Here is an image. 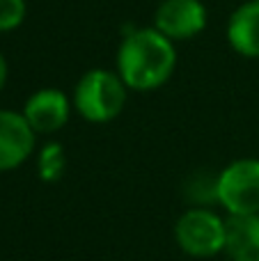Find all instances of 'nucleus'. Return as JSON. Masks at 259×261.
<instances>
[{
  "label": "nucleus",
  "mask_w": 259,
  "mask_h": 261,
  "mask_svg": "<svg viewBox=\"0 0 259 261\" xmlns=\"http://www.w3.org/2000/svg\"><path fill=\"white\" fill-rule=\"evenodd\" d=\"M177 46L151 28H126L115 58V71L131 92H154L172 78Z\"/></svg>",
  "instance_id": "obj_1"
},
{
  "label": "nucleus",
  "mask_w": 259,
  "mask_h": 261,
  "mask_svg": "<svg viewBox=\"0 0 259 261\" xmlns=\"http://www.w3.org/2000/svg\"><path fill=\"white\" fill-rule=\"evenodd\" d=\"M128 92L115 69H87L73 85V113L90 124H108L124 113Z\"/></svg>",
  "instance_id": "obj_2"
},
{
  "label": "nucleus",
  "mask_w": 259,
  "mask_h": 261,
  "mask_svg": "<svg viewBox=\"0 0 259 261\" xmlns=\"http://www.w3.org/2000/svg\"><path fill=\"white\" fill-rule=\"evenodd\" d=\"M174 241L193 259H214L225 252L227 220L211 206H188L174 222Z\"/></svg>",
  "instance_id": "obj_3"
},
{
  "label": "nucleus",
  "mask_w": 259,
  "mask_h": 261,
  "mask_svg": "<svg viewBox=\"0 0 259 261\" xmlns=\"http://www.w3.org/2000/svg\"><path fill=\"white\" fill-rule=\"evenodd\" d=\"M218 204L234 216H259V158H237L218 172Z\"/></svg>",
  "instance_id": "obj_4"
},
{
  "label": "nucleus",
  "mask_w": 259,
  "mask_h": 261,
  "mask_svg": "<svg viewBox=\"0 0 259 261\" xmlns=\"http://www.w3.org/2000/svg\"><path fill=\"white\" fill-rule=\"evenodd\" d=\"M206 23L209 12L202 0H161L154 12V28L174 44L195 39Z\"/></svg>",
  "instance_id": "obj_5"
},
{
  "label": "nucleus",
  "mask_w": 259,
  "mask_h": 261,
  "mask_svg": "<svg viewBox=\"0 0 259 261\" xmlns=\"http://www.w3.org/2000/svg\"><path fill=\"white\" fill-rule=\"evenodd\" d=\"M21 113L37 135H53L69 124L73 101L58 87H41L28 96Z\"/></svg>",
  "instance_id": "obj_6"
},
{
  "label": "nucleus",
  "mask_w": 259,
  "mask_h": 261,
  "mask_svg": "<svg viewBox=\"0 0 259 261\" xmlns=\"http://www.w3.org/2000/svg\"><path fill=\"white\" fill-rule=\"evenodd\" d=\"M37 133L18 110L0 108V172L21 167L35 153Z\"/></svg>",
  "instance_id": "obj_7"
},
{
  "label": "nucleus",
  "mask_w": 259,
  "mask_h": 261,
  "mask_svg": "<svg viewBox=\"0 0 259 261\" xmlns=\"http://www.w3.org/2000/svg\"><path fill=\"white\" fill-rule=\"evenodd\" d=\"M225 35L237 55L259 60V0H248L229 14Z\"/></svg>",
  "instance_id": "obj_8"
},
{
  "label": "nucleus",
  "mask_w": 259,
  "mask_h": 261,
  "mask_svg": "<svg viewBox=\"0 0 259 261\" xmlns=\"http://www.w3.org/2000/svg\"><path fill=\"white\" fill-rule=\"evenodd\" d=\"M225 254L229 261H259V216L227 218Z\"/></svg>",
  "instance_id": "obj_9"
},
{
  "label": "nucleus",
  "mask_w": 259,
  "mask_h": 261,
  "mask_svg": "<svg viewBox=\"0 0 259 261\" xmlns=\"http://www.w3.org/2000/svg\"><path fill=\"white\" fill-rule=\"evenodd\" d=\"M67 170V153L60 142H46L37 151V174L44 184H55Z\"/></svg>",
  "instance_id": "obj_10"
},
{
  "label": "nucleus",
  "mask_w": 259,
  "mask_h": 261,
  "mask_svg": "<svg viewBox=\"0 0 259 261\" xmlns=\"http://www.w3.org/2000/svg\"><path fill=\"white\" fill-rule=\"evenodd\" d=\"M184 193H186L191 206H214L218 204V174H193L191 179L184 186Z\"/></svg>",
  "instance_id": "obj_11"
},
{
  "label": "nucleus",
  "mask_w": 259,
  "mask_h": 261,
  "mask_svg": "<svg viewBox=\"0 0 259 261\" xmlns=\"http://www.w3.org/2000/svg\"><path fill=\"white\" fill-rule=\"evenodd\" d=\"M28 16L25 0H0V32H12L23 25Z\"/></svg>",
  "instance_id": "obj_12"
},
{
  "label": "nucleus",
  "mask_w": 259,
  "mask_h": 261,
  "mask_svg": "<svg viewBox=\"0 0 259 261\" xmlns=\"http://www.w3.org/2000/svg\"><path fill=\"white\" fill-rule=\"evenodd\" d=\"M7 76H9L7 60H5V55L0 53V92H3V90H5V85H7Z\"/></svg>",
  "instance_id": "obj_13"
}]
</instances>
